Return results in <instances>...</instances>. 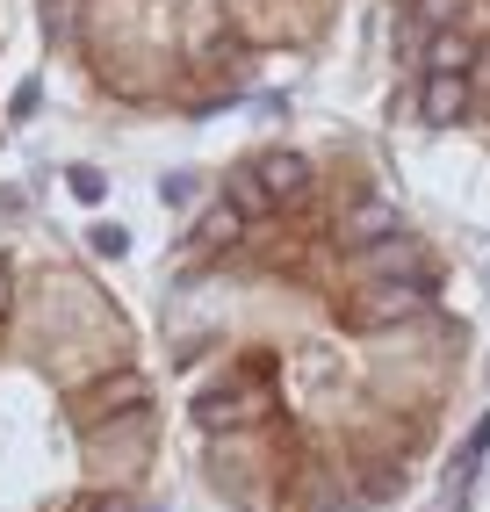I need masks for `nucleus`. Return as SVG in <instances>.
Returning <instances> with one entry per match:
<instances>
[{
	"label": "nucleus",
	"instance_id": "f8f14e48",
	"mask_svg": "<svg viewBox=\"0 0 490 512\" xmlns=\"http://www.w3.org/2000/svg\"><path fill=\"white\" fill-rule=\"evenodd\" d=\"M65 188H73L80 202H101V195H109V181H101L94 166H73V174H65Z\"/></svg>",
	"mask_w": 490,
	"mask_h": 512
},
{
	"label": "nucleus",
	"instance_id": "423d86ee",
	"mask_svg": "<svg viewBox=\"0 0 490 512\" xmlns=\"http://www.w3.org/2000/svg\"><path fill=\"white\" fill-rule=\"evenodd\" d=\"M253 174L267 181V195H274V202L310 195V159H303V152H260V159H253Z\"/></svg>",
	"mask_w": 490,
	"mask_h": 512
},
{
	"label": "nucleus",
	"instance_id": "0eeeda50",
	"mask_svg": "<svg viewBox=\"0 0 490 512\" xmlns=\"http://www.w3.org/2000/svg\"><path fill=\"white\" fill-rule=\"evenodd\" d=\"M382 238H397V210H390V202H354L346 224H339V246L368 253V246H382Z\"/></svg>",
	"mask_w": 490,
	"mask_h": 512
},
{
	"label": "nucleus",
	"instance_id": "7ed1b4c3",
	"mask_svg": "<svg viewBox=\"0 0 490 512\" xmlns=\"http://www.w3.org/2000/svg\"><path fill=\"white\" fill-rule=\"evenodd\" d=\"M267 412V390L260 383H245V375H231V383H209L202 397H195V426L209 433V440H224V433H238V426H253Z\"/></svg>",
	"mask_w": 490,
	"mask_h": 512
},
{
	"label": "nucleus",
	"instance_id": "39448f33",
	"mask_svg": "<svg viewBox=\"0 0 490 512\" xmlns=\"http://www.w3.org/2000/svg\"><path fill=\"white\" fill-rule=\"evenodd\" d=\"M469 101H476L469 73H426V87H418V116L447 130V123H462V116H469Z\"/></svg>",
	"mask_w": 490,
	"mask_h": 512
},
{
	"label": "nucleus",
	"instance_id": "2eb2a0df",
	"mask_svg": "<svg viewBox=\"0 0 490 512\" xmlns=\"http://www.w3.org/2000/svg\"><path fill=\"white\" fill-rule=\"evenodd\" d=\"M80 512H130V498H123V491H109V498H87Z\"/></svg>",
	"mask_w": 490,
	"mask_h": 512
},
{
	"label": "nucleus",
	"instance_id": "1a4fd4ad",
	"mask_svg": "<svg viewBox=\"0 0 490 512\" xmlns=\"http://www.w3.org/2000/svg\"><path fill=\"white\" fill-rule=\"evenodd\" d=\"M238 238H245V210L231 195H217L202 210V224H195V253H224V246H238Z\"/></svg>",
	"mask_w": 490,
	"mask_h": 512
},
{
	"label": "nucleus",
	"instance_id": "9d476101",
	"mask_svg": "<svg viewBox=\"0 0 490 512\" xmlns=\"http://www.w3.org/2000/svg\"><path fill=\"white\" fill-rule=\"evenodd\" d=\"M224 195L238 202V210H245V217H274V210H282V202H274V195H267V181L253 174V166H238V174L224 181Z\"/></svg>",
	"mask_w": 490,
	"mask_h": 512
},
{
	"label": "nucleus",
	"instance_id": "ddd939ff",
	"mask_svg": "<svg viewBox=\"0 0 490 512\" xmlns=\"http://www.w3.org/2000/svg\"><path fill=\"white\" fill-rule=\"evenodd\" d=\"M8 311H15V260L0 253V325H8Z\"/></svg>",
	"mask_w": 490,
	"mask_h": 512
},
{
	"label": "nucleus",
	"instance_id": "6e6552de",
	"mask_svg": "<svg viewBox=\"0 0 490 512\" xmlns=\"http://www.w3.org/2000/svg\"><path fill=\"white\" fill-rule=\"evenodd\" d=\"M476 65V29L454 22V29H433L426 37V73H469Z\"/></svg>",
	"mask_w": 490,
	"mask_h": 512
},
{
	"label": "nucleus",
	"instance_id": "f03ea898",
	"mask_svg": "<svg viewBox=\"0 0 490 512\" xmlns=\"http://www.w3.org/2000/svg\"><path fill=\"white\" fill-rule=\"evenodd\" d=\"M433 282H361L354 303H346V325L354 332H390V325H411L426 311Z\"/></svg>",
	"mask_w": 490,
	"mask_h": 512
},
{
	"label": "nucleus",
	"instance_id": "f257e3e1",
	"mask_svg": "<svg viewBox=\"0 0 490 512\" xmlns=\"http://www.w3.org/2000/svg\"><path fill=\"white\" fill-rule=\"evenodd\" d=\"M152 404V383L137 368H109V375H94V383L73 397V426L80 433H101V426H116V419H137Z\"/></svg>",
	"mask_w": 490,
	"mask_h": 512
},
{
	"label": "nucleus",
	"instance_id": "9b49d317",
	"mask_svg": "<svg viewBox=\"0 0 490 512\" xmlns=\"http://www.w3.org/2000/svg\"><path fill=\"white\" fill-rule=\"evenodd\" d=\"M462 8H469V0H411L418 29H454V22H462Z\"/></svg>",
	"mask_w": 490,
	"mask_h": 512
},
{
	"label": "nucleus",
	"instance_id": "20e7f679",
	"mask_svg": "<svg viewBox=\"0 0 490 512\" xmlns=\"http://www.w3.org/2000/svg\"><path fill=\"white\" fill-rule=\"evenodd\" d=\"M354 267H361V282H433V253L404 231L368 246V253H354Z\"/></svg>",
	"mask_w": 490,
	"mask_h": 512
},
{
	"label": "nucleus",
	"instance_id": "4468645a",
	"mask_svg": "<svg viewBox=\"0 0 490 512\" xmlns=\"http://www.w3.org/2000/svg\"><path fill=\"white\" fill-rule=\"evenodd\" d=\"M94 253L116 260V253H123V231H116V224H94Z\"/></svg>",
	"mask_w": 490,
	"mask_h": 512
}]
</instances>
